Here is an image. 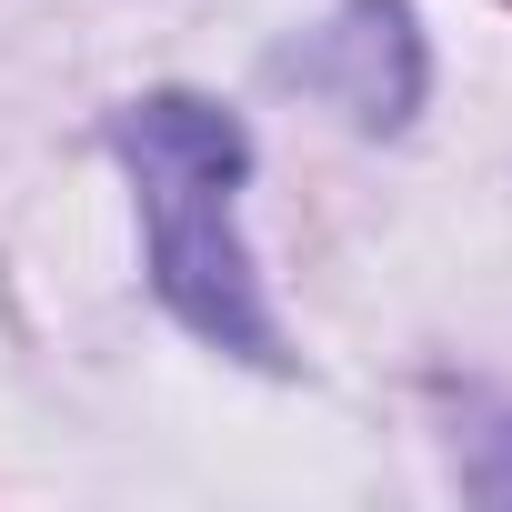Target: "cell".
I'll use <instances>...</instances> for the list:
<instances>
[{"label": "cell", "instance_id": "cell-1", "mask_svg": "<svg viewBox=\"0 0 512 512\" xmlns=\"http://www.w3.org/2000/svg\"><path fill=\"white\" fill-rule=\"evenodd\" d=\"M111 151L131 161V191H141V241H151L161 302L241 362H282L251 251H241V221H231L241 171H251V131L201 91H151L111 121Z\"/></svg>", "mask_w": 512, "mask_h": 512}, {"label": "cell", "instance_id": "cell-2", "mask_svg": "<svg viewBox=\"0 0 512 512\" xmlns=\"http://www.w3.org/2000/svg\"><path fill=\"white\" fill-rule=\"evenodd\" d=\"M312 91H332L362 131H392L412 101H422V41H412V11L402 0H352V11L292 61Z\"/></svg>", "mask_w": 512, "mask_h": 512}]
</instances>
